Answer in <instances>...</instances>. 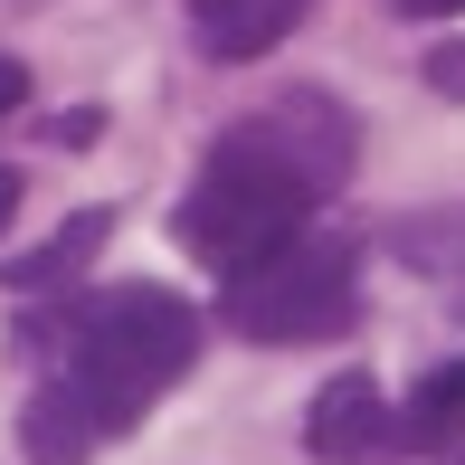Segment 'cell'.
I'll return each mask as SVG.
<instances>
[{
	"instance_id": "6da1fadb",
	"label": "cell",
	"mask_w": 465,
	"mask_h": 465,
	"mask_svg": "<svg viewBox=\"0 0 465 465\" xmlns=\"http://www.w3.org/2000/svg\"><path fill=\"white\" fill-rule=\"evenodd\" d=\"M323 200L304 172H294V153L276 143V124L266 114H247V124H228L219 134V153H209V172L190 181V200H181V247L200 266H219V276H238V266H257L266 247H285L294 228H304V209Z\"/></svg>"
},
{
	"instance_id": "7a4b0ae2",
	"label": "cell",
	"mask_w": 465,
	"mask_h": 465,
	"mask_svg": "<svg viewBox=\"0 0 465 465\" xmlns=\"http://www.w3.org/2000/svg\"><path fill=\"white\" fill-rule=\"evenodd\" d=\"M200 361V313L162 285H114L76 313V342H67V390L95 428H134L172 380Z\"/></svg>"
},
{
	"instance_id": "3957f363",
	"label": "cell",
	"mask_w": 465,
	"mask_h": 465,
	"mask_svg": "<svg viewBox=\"0 0 465 465\" xmlns=\"http://www.w3.org/2000/svg\"><path fill=\"white\" fill-rule=\"evenodd\" d=\"M351 276H361L351 238H304V228H294L285 247H266L257 266L228 276L219 313L247 342H332V332L351 323Z\"/></svg>"
},
{
	"instance_id": "277c9868",
	"label": "cell",
	"mask_w": 465,
	"mask_h": 465,
	"mask_svg": "<svg viewBox=\"0 0 465 465\" xmlns=\"http://www.w3.org/2000/svg\"><path fill=\"white\" fill-rule=\"evenodd\" d=\"M304 447H313V465H371L380 447H390V399H380L371 371H332L323 390H313Z\"/></svg>"
},
{
	"instance_id": "5b68a950",
	"label": "cell",
	"mask_w": 465,
	"mask_h": 465,
	"mask_svg": "<svg viewBox=\"0 0 465 465\" xmlns=\"http://www.w3.org/2000/svg\"><path fill=\"white\" fill-rule=\"evenodd\" d=\"M190 19H200V48L209 57H266L294 38V19H304V0H190Z\"/></svg>"
},
{
	"instance_id": "8992f818",
	"label": "cell",
	"mask_w": 465,
	"mask_h": 465,
	"mask_svg": "<svg viewBox=\"0 0 465 465\" xmlns=\"http://www.w3.org/2000/svg\"><path fill=\"white\" fill-rule=\"evenodd\" d=\"M95 437H104V428L76 409L67 380H48V390L19 409V447H29V465H86V456H95Z\"/></svg>"
},
{
	"instance_id": "52a82bcc",
	"label": "cell",
	"mask_w": 465,
	"mask_h": 465,
	"mask_svg": "<svg viewBox=\"0 0 465 465\" xmlns=\"http://www.w3.org/2000/svg\"><path fill=\"white\" fill-rule=\"evenodd\" d=\"M104 238H114V209H76V219L57 228L48 247H29V257H10V266H0V285H10V294H48V285H67Z\"/></svg>"
},
{
	"instance_id": "ba28073f",
	"label": "cell",
	"mask_w": 465,
	"mask_h": 465,
	"mask_svg": "<svg viewBox=\"0 0 465 465\" xmlns=\"http://www.w3.org/2000/svg\"><path fill=\"white\" fill-rule=\"evenodd\" d=\"M456 428H465V361L428 371V380H418V399H409V418H390V437H409L418 456H437Z\"/></svg>"
},
{
	"instance_id": "9c48e42d",
	"label": "cell",
	"mask_w": 465,
	"mask_h": 465,
	"mask_svg": "<svg viewBox=\"0 0 465 465\" xmlns=\"http://www.w3.org/2000/svg\"><path fill=\"white\" fill-rule=\"evenodd\" d=\"M399 266L456 285L465 276V209H428V219H409V228H399Z\"/></svg>"
},
{
	"instance_id": "30bf717a",
	"label": "cell",
	"mask_w": 465,
	"mask_h": 465,
	"mask_svg": "<svg viewBox=\"0 0 465 465\" xmlns=\"http://www.w3.org/2000/svg\"><path fill=\"white\" fill-rule=\"evenodd\" d=\"M428 95L465 104V38H447V48H428Z\"/></svg>"
},
{
	"instance_id": "8fae6325",
	"label": "cell",
	"mask_w": 465,
	"mask_h": 465,
	"mask_svg": "<svg viewBox=\"0 0 465 465\" xmlns=\"http://www.w3.org/2000/svg\"><path fill=\"white\" fill-rule=\"evenodd\" d=\"M95 134H104V114H95V104H76V114H57V143H67V153H86Z\"/></svg>"
},
{
	"instance_id": "7c38bea8",
	"label": "cell",
	"mask_w": 465,
	"mask_h": 465,
	"mask_svg": "<svg viewBox=\"0 0 465 465\" xmlns=\"http://www.w3.org/2000/svg\"><path fill=\"white\" fill-rule=\"evenodd\" d=\"M19 104H29V67H19V57H0V114H19Z\"/></svg>"
},
{
	"instance_id": "4fadbf2b",
	"label": "cell",
	"mask_w": 465,
	"mask_h": 465,
	"mask_svg": "<svg viewBox=\"0 0 465 465\" xmlns=\"http://www.w3.org/2000/svg\"><path fill=\"white\" fill-rule=\"evenodd\" d=\"M19 200H29V181H19V172H10V162H0V228H10V219H19Z\"/></svg>"
},
{
	"instance_id": "5bb4252c",
	"label": "cell",
	"mask_w": 465,
	"mask_h": 465,
	"mask_svg": "<svg viewBox=\"0 0 465 465\" xmlns=\"http://www.w3.org/2000/svg\"><path fill=\"white\" fill-rule=\"evenodd\" d=\"M465 0H399V19H456Z\"/></svg>"
},
{
	"instance_id": "9a60e30c",
	"label": "cell",
	"mask_w": 465,
	"mask_h": 465,
	"mask_svg": "<svg viewBox=\"0 0 465 465\" xmlns=\"http://www.w3.org/2000/svg\"><path fill=\"white\" fill-rule=\"evenodd\" d=\"M447 304H456V313H465V276H456V285H447Z\"/></svg>"
}]
</instances>
